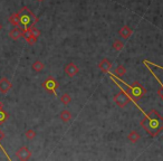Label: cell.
<instances>
[{
  "mask_svg": "<svg viewBox=\"0 0 163 161\" xmlns=\"http://www.w3.org/2000/svg\"><path fill=\"white\" fill-rule=\"evenodd\" d=\"M37 1H39V2H42V1H44V0H37Z\"/></svg>",
  "mask_w": 163,
  "mask_h": 161,
  "instance_id": "27",
  "label": "cell"
},
{
  "mask_svg": "<svg viewBox=\"0 0 163 161\" xmlns=\"http://www.w3.org/2000/svg\"><path fill=\"white\" fill-rule=\"evenodd\" d=\"M3 138H5V133H3V132L1 131V129H0V141H1Z\"/></svg>",
  "mask_w": 163,
  "mask_h": 161,
  "instance_id": "24",
  "label": "cell"
},
{
  "mask_svg": "<svg viewBox=\"0 0 163 161\" xmlns=\"http://www.w3.org/2000/svg\"><path fill=\"white\" fill-rule=\"evenodd\" d=\"M9 37L13 40H18L20 37H23V29H21L20 27H16V28H13V30H10Z\"/></svg>",
  "mask_w": 163,
  "mask_h": 161,
  "instance_id": "11",
  "label": "cell"
},
{
  "mask_svg": "<svg viewBox=\"0 0 163 161\" xmlns=\"http://www.w3.org/2000/svg\"><path fill=\"white\" fill-rule=\"evenodd\" d=\"M113 100H114V102L118 104L120 108H125V106L129 104V103L131 102V97L129 94H126V93L124 92V91H120V93H118V94H115L114 97H113Z\"/></svg>",
  "mask_w": 163,
  "mask_h": 161,
  "instance_id": "5",
  "label": "cell"
},
{
  "mask_svg": "<svg viewBox=\"0 0 163 161\" xmlns=\"http://www.w3.org/2000/svg\"><path fill=\"white\" fill-rule=\"evenodd\" d=\"M31 68H33V71H35V72L40 73L45 68V64H44L42 60H35V62L33 63V65H31Z\"/></svg>",
  "mask_w": 163,
  "mask_h": 161,
  "instance_id": "14",
  "label": "cell"
},
{
  "mask_svg": "<svg viewBox=\"0 0 163 161\" xmlns=\"http://www.w3.org/2000/svg\"><path fill=\"white\" fill-rule=\"evenodd\" d=\"M64 71H65L66 75L68 76V77H74V76L77 75L79 73L78 66L76 65L75 63H68V64L65 66Z\"/></svg>",
  "mask_w": 163,
  "mask_h": 161,
  "instance_id": "7",
  "label": "cell"
},
{
  "mask_svg": "<svg viewBox=\"0 0 163 161\" xmlns=\"http://www.w3.org/2000/svg\"><path fill=\"white\" fill-rule=\"evenodd\" d=\"M140 139H141V134L137 131H131L129 133V135H127V140L130 142H132V143L137 142Z\"/></svg>",
  "mask_w": 163,
  "mask_h": 161,
  "instance_id": "13",
  "label": "cell"
},
{
  "mask_svg": "<svg viewBox=\"0 0 163 161\" xmlns=\"http://www.w3.org/2000/svg\"><path fill=\"white\" fill-rule=\"evenodd\" d=\"M161 86H162V87H161V89L158 91V94L160 95V97L162 99V101H163V84H162V83H161Z\"/></svg>",
  "mask_w": 163,
  "mask_h": 161,
  "instance_id": "23",
  "label": "cell"
},
{
  "mask_svg": "<svg viewBox=\"0 0 163 161\" xmlns=\"http://www.w3.org/2000/svg\"><path fill=\"white\" fill-rule=\"evenodd\" d=\"M42 87L45 90L47 93L55 95L56 90L59 87V83L57 82V79H54L53 76H48V77H47V79L42 83Z\"/></svg>",
  "mask_w": 163,
  "mask_h": 161,
  "instance_id": "4",
  "label": "cell"
},
{
  "mask_svg": "<svg viewBox=\"0 0 163 161\" xmlns=\"http://www.w3.org/2000/svg\"><path fill=\"white\" fill-rule=\"evenodd\" d=\"M73 115L72 113H71V111H68V110H63L60 113H59V119L62 120L63 122H69L71 120H72Z\"/></svg>",
  "mask_w": 163,
  "mask_h": 161,
  "instance_id": "12",
  "label": "cell"
},
{
  "mask_svg": "<svg viewBox=\"0 0 163 161\" xmlns=\"http://www.w3.org/2000/svg\"><path fill=\"white\" fill-rule=\"evenodd\" d=\"M26 42H27L28 44H29L30 46H33V45H35V44H36L37 38H36V37H34L33 35H31V36L27 37V38H26Z\"/></svg>",
  "mask_w": 163,
  "mask_h": 161,
  "instance_id": "22",
  "label": "cell"
},
{
  "mask_svg": "<svg viewBox=\"0 0 163 161\" xmlns=\"http://www.w3.org/2000/svg\"><path fill=\"white\" fill-rule=\"evenodd\" d=\"M18 16L20 20V26H23V28H30L35 26V24L38 21V18L28 7H23L19 10Z\"/></svg>",
  "mask_w": 163,
  "mask_h": 161,
  "instance_id": "2",
  "label": "cell"
},
{
  "mask_svg": "<svg viewBox=\"0 0 163 161\" xmlns=\"http://www.w3.org/2000/svg\"><path fill=\"white\" fill-rule=\"evenodd\" d=\"M125 74H126V68H125V66H123V65H118V67L114 69V75L116 76L118 79L123 77Z\"/></svg>",
  "mask_w": 163,
  "mask_h": 161,
  "instance_id": "15",
  "label": "cell"
},
{
  "mask_svg": "<svg viewBox=\"0 0 163 161\" xmlns=\"http://www.w3.org/2000/svg\"><path fill=\"white\" fill-rule=\"evenodd\" d=\"M112 47L114 48L116 52H121L122 49L124 48V43L123 42H121L120 39H116L113 42V44H112Z\"/></svg>",
  "mask_w": 163,
  "mask_h": 161,
  "instance_id": "18",
  "label": "cell"
},
{
  "mask_svg": "<svg viewBox=\"0 0 163 161\" xmlns=\"http://www.w3.org/2000/svg\"><path fill=\"white\" fill-rule=\"evenodd\" d=\"M132 33H133V30L129 26H123L121 29L118 30V34H120V36H121L123 39H129L131 37V35H132Z\"/></svg>",
  "mask_w": 163,
  "mask_h": 161,
  "instance_id": "10",
  "label": "cell"
},
{
  "mask_svg": "<svg viewBox=\"0 0 163 161\" xmlns=\"http://www.w3.org/2000/svg\"><path fill=\"white\" fill-rule=\"evenodd\" d=\"M30 33H31V35H33L34 37H36L37 39L40 37V35H42V31H40L38 28H36L35 26L30 27Z\"/></svg>",
  "mask_w": 163,
  "mask_h": 161,
  "instance_id": "21",
  "label": "cell"
},
{
  "mask_svg": "<svg viewBox=\"0 0 163 161\" xmlns=\"http://www.w3.org/2000/svg\"><path fill=\"white\" fill-rule=\"evenodd\" d=\"M9 23L11 24V25H13L15 27H20V20H19V16H18V13L10 15Z\"/></svg>",
  "mask_w": 163,
  "mask_h": 161,
  "instance_id": "16",
  "label": "cell"
},
{
  "mask_svg": "<svg viewBox=\"0 0 163 161\" xmlns=\"http://www.w3.org/2000/svg\"><path fill=\"white\" fill-rule=\"evenodd\" d=\"M98 68L103 73H108L112 68V62L107 58L102 59L101 62L98 63Z\"/></svg>",
  "mask_w": 163,
  "mask_h": 161,
  "instance_id": "9",
  "label": "cell"
},
{
  "mask_svg": "<svg viewBox=\"0 0 163 161\" xmlns=\"http://www.w3.org/2000/svg\"><path fill=\"white\" fill-rule=\"evenodd\" d=\"M59 100H60V102H62L64 105H68L69 103L72 102V96L69 95L68 93H64V94L59 97Z\"/></svg>",
  "mask_w": 163,
  "mask_h": 161,
  "instance_id": "17",
  "label": "cell"
},
{
  "mask_svg": "<svg viewBox=\"0 0 163 161\" xmlns=\"http://www.w3.org/2000/svg\"><path fill=\"white\" fill-rule=\"evenodd\" d=\"M140 125L147 134H150L151 137L154 138L163 130L162 115L155 108H152V110L149 111L147 116L141 120Z\"/></svg>",
  "mask_w": 163,
  "mask_h": 161,
  "instance_id": "1",
  "label": "cell"
},
{
  "mask_svg": "<svg viewBox=\"0 0 163 161\" xmlns=\"http://www.w3.org/2000/svg\"><path fill=\"white\" fill-rule=\"evenodd\" d=\"M13 89V84L7 77H1L0 79V93L7 94L10 90Z\"/></svg>",
  "mask_w": 163,
  "mask_h": 161,
  "instance_id": "8",
  "label": "cell"
},
{
  "mask_svg": "<svg viewBox=\"0 0 163 161\" xmlns=\"http://www.w3.org/2000/svg\"><path fill=\"white\" fill-rule=\"evenodd\" d=\"M31 155H33L31 151H30L27 147H21V148L18 149L16 152L17 158L19 159V160H23V161L29 160V159L31 158Z\"/></svg>",
  "mask_w": 163,
  "mask_h": 161,
  "instance_id": "6",
  "label": "cell"
},
{
  "mask_svg": "<svg viewBox=\"0 0 163 161\" xmlns=\"http://www.w3.org/2000/svg\"><path fill=\"white\" fill-rule=\"evenodd\" d=\"M8 118H9V114H8L6 111H3V108L0 110V125L3 124V123L8 120Z\"/></svg>",
  "mask_w": 163,
  "mask_h": 161,
  "instance_id": "20",
  "label": "cell"
},
{
  "mask_svg": "<svg viewBox=\"0 0 163 161\" xmlns=\"http://www.w3.org/2000/svg\"><path fill=\"white\" fill-rule=\"evenodd\" d=\"M2 28H3V27H2V25H1V24H0V31H1V30H2Z\"/></svg>",
  "mask_w": 163,
  "mask_h": 161,
  "instance_id": "26",
  "label": "cell"
},
{
  "mask_svg": "<svg viewBox=\"0 0 163 161\" xmlns=\"http://www.w3.org/2000/svg\"><path fill=\"white\" fill-rule=\"evenodd\" d=\"M2 108H3V103L0 101V110H2Z\"/></svg>",
  "mask_w": 163,
  "mask_h": 161,
  "instance_id": "25",
  "label": "cell"
},
{
  "mask_svg": "<svg viewBox=\"0 0 163 161\" xmlns=\"http://www.w3.org/2000/svg\"><path fill=\"white\" fill-rule=\"evenodd\" d=\"M36 131L35 130H33V129H29V130H27L26 132H25V137H26V139H28V140H34V139L36 138Z\"/></svg>",
  "mask_w": 163,
  "mask_h": 161,
  "instance_id": "19",
  "label": "cell"
},
{
  "mask_svg": "<svg viewBox=\"0 0 163 161\" xmlns=\"http://www.w3.org/2000/svg\"><path fill=\"white\" fill-rule=\"evenodd\" d=\"M127 87V94L130 95L131 99H133L135 102L141 100L142 97L145 96L147 94V90L141 83H139L137 81H135L134 83H132L131 85H125Z\"/></svg>",
  "mask_w": 163,
  "mask_h": 161,
  "instance_id": "3",
  "label": "cell"
}]
</instances>
